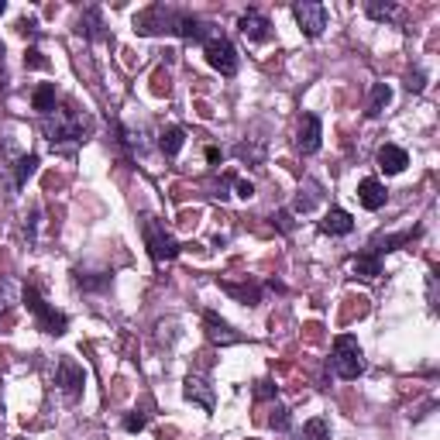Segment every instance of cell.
Instances as JSON below:
<instances>
[{"mask_svg":"<svg viewBox=\"0 0 440 440\" xmlns=\"http://www.w3.org/2000/svg\"><path fill=\"white\" fill-rule=\"evenodd\" d=\"M272 224H275L279 230H286V234H289V230H292V213H289V210H279L275 217H272Z\"/></svg>","mask_w":440,"mask_h":440,"instance_id":"cell-34","label":"cell"},{"mask_svg":"<svg viewBox=\"0 0 440 440\" xmlns=\"http://www.w3.org/2000/svg\"><path fill=\"white\" fill-rule=\"evenodd\" d=\"M389 103H392V86L389 83H375L372 96H368V117H379Z\"/></svg>","mask_w":440,"mask_h":440,"instance_id":"cell-21","label":"cell"},{"mask_svg":"<svg viewBox=\"0 0 440 440\" xmlns=\"http://www.w3.org/2000/svg\"><path fill=\"white\" fill-rule=\"evenodd\" d=\"M73 279H76V286L86 289V292H103V289L111 286V272H83V268H76Z\"/></svg>","mask_w":440,"mask_h":440,"instance_id":"cell-17","label":"cell"},{"mask_svg":"<svg viewBox=\"0 0 440 440\" xmlns=\"http://www.w3.org/2000/svg\"><path fill=\"white\" fill-rule=\"evenodd\" d=\"M56 385L62 389V396L69 402H76L83 396V385H86V375H83V368H79L73 358H62L56 368Z\"/></svg>","mask_w":440,"mask_h":440,"instance_id":"cell-8","label":"cell"},{"mask_svg":"<svg viewBox=\"0 0 440 440\" xmlns=\"http://www.w3.org/2000/svg\"><path fill=\"white\" fill-rule=\"evenodd\" d=\"M268 423H272V430H289V409L286 406H275L272 416H268Z\"/></svg>","mask_w":440,"mask_h":440,"instance_id":"cell-30","label":"cell"},{"mask_svg":"<svg viewBox=\"0 0 440 440\" xmlns=\"http://www.w3.org/2000/svg\"><path fill=\"white\" fill-rule=\"evenodd\" d=\"M330 368L337 372V379H358L364 372V354H362V344H358V337H351V334H341L337 341H334V354H330Z\"/></svg>","mask_w":440,"mask_h":440,"instance_id":"cell-2","label":"cell"},{"mask_svg":"<svg viewBox=\"0 0 440 440\" xmlns=\"http://www.w3.org/2000/svg\"><path fill=\"white\" fill-rule=\"evenodd\" d=\"M220 289L224 292H230V296H237L245 307H258L262 303V289L258 286H237V282H220Z\"/></svg>","mask_w":440,"mask_h":440,"instance_id":"cell-24","label":"cell"},{"mask_svg":"<svg viewBox=\"0 0 440 440\" xmlns=\"http://www.w3.org/2000/svg\"><path fill=\"white\" fill-rule=\"evenodd\" d=\"M406 165H409L406 148H399V145H382V148H379V169H382L385 175H399Z\"/></svg>","mask_w":440,"mask_h":440,"instance_id":"cell-13","label":"cell"},{"mask_svg":"<svg viewBox=\"0 0 440 440\" xmlns=\"http://www.w3.org/2000/svg\"><path fill=\"white\" fill-rule=\"evenodd\" d=\"M292 14H296V24H300V31L307 35V39H320L327 28V7L324 4H309V0H303V4H296L292 7Z\"/></svg>","mask_w":440,"mask_h":440,"instance_id":"cell-6","label":"cell"},{"mask_svg":"<svg viewBox=\"0 0 440 440\" xmlns=\"http://www.w3.org/2000/svg\"><path fill=\"white\" fill-rule=\"evenodd\" d=\"M234 190H237V196H241V200H251V196H255V183H248V179H237V183H234Z\"/></svg>","mask_w":440,"mask_h":440,"instance_id":"cell-36","label":"cell"},{"mask_svg":"<svg viewBox=\"0 0 440 440\" xmlns=\"http://www.w3.org/2000/svg\"><path fill=\"white\" fill-rule=\"evenodd\" d=\"M207 162L217 165V162H220V148H207Z\"/></svg>","mask_w":440,"mask_h":440,"instance_id":"cell-39","label":"cell"},{"mask_svg":"<svg viewBox=\"0 0 440 440\" xmlns=\"http://www.w3.org/2000/svg\"><path fill=\"white\" fill-rule=\"evenodd\" d=\"M56 114V121H48V141H52V148L56 145H62V141H73V145H79V141H86L83 134H86V117L79 114L73 103H66L62 111H52Z\"/></svg>","mask_w":440,"mask_h":440,"instance_id":"cell-3","label":"cell"},{"mask_svg":"<svg viewBox=\"0 0 440 440\" xmlns=\"http://www.w3.org/2000/svg\"><path fill=\"white\" fill-rule=\"evenodd\" d=\"M183 396L190 402H196V406H203L207 413H213V406H217V399H213V389L200 375H190L186 379V385H183Z\"/></svg>","mask_w":440,"mask_h":440,"instance_id":"cell-12","label":"cell"},{"mask_svg":"<svg viewBox=\"0 0 440 440\" xmlns=\"http://www.w3.org/2000/svg\"><path fill=\"white\" fill-rule=\"evenodd\" d=\"M364 14L375 21H389L396 14V4H375V0H372V4H364Z\"/></svg>","mask_w":440,"mask_h":440,"instance_id":"cell-28","label":"cell"},{"mask_svg":"<svg viewBox=\"0 0 440 440\" xmlns=\"http://www.w3.org/2000/svg\"><path fill=\"white\" fill-rule=\"evenodd\" d=\"M210 28L213 24H207V21H200L196 14H190V11H175L173 14V35H179V39L186 41H207L210 39Z\"/></svg>","mask_w":440,"mask_h":440,"instance_id":"cell-9","label":"cell"},{"mask_svg":"<svg viewBox=\"0 0 440 440\" xmlns=\"http://www.w3.org/2000/svg\"><path fill=\"white\" fill-rule=\"evenodd\" d=\"M234 152H237V158H251V162H262V152H258V148H251V145H237Z\"/></svg>","mask_w":440,"mask_h":440,"instance_id":"cell-38","label":"cell"},{"mask_svg":"<svg viewBox=\"0 0 440 440\" xmlns=\"http://www.w3.org/2000/svg\"><path fill=\"white\" fill-rule=\"evenodd\" d=\"M423 86H426V76H423V69L409 73V79H406V90H409V93H423Z\"/></svg>","mask_w":440,"mask_h":440,"instance_id":"cell-32","label":"cell"},{"mask_svg":"<svg viewBox=\"0 0 440 440\" xmlns=\"http://www.w3.org/2000/svg\"><path fill=\"white\" fill-rule=\"evenodd\" d=\"M18 31H21V35H31V39H35V35H39V21H35V18H21L18 21Z\"/></svg>","mask_w":440,"mask_h":440,"instance_id":"cell-35","label":"cell"},{"mask_svg":"<svg viewBox=\"0 0 440 440\" xmlns=\"http://www.w3.org/2000/svg\"><path fill=\"white\" fill-rule=\"evenodd\" d=\"M152 90H155L158 96H165V93H169V73H165V69H158V73H155Z\"/></svg>","mask_w":440,"mask_h":440,"instance_id":"cell-33","label":"cell"},{"mask_svg":"<svg viewBox=\"0 0 440 440\" xmlns=\"http://www.w3.org/2000/svg\"><path fill=\"white\" fill-rule=\"evenodd\" d=\"M4 11H7V4H4V0H0V14H4Z\"/></svg>","mask_w":440,"mask_h":440,"instance_id":"cell-41","label":"cell"},{"mask_svg":"<svg viewBox=\"0 0 440 440\" xmlns=\"http://www.w3.org/2000/svg\"><path fill=\"white\" fill-rule=\"evenodd\" d=\"M320 138H324V124L317 114H303L300 117V131H296V148L303 155L320 152Z\"/></svg>","mask_w":440,"mask_h":440,"instance_id":"cell-10","label":"cell"},{"mask_svg":"<svg viewBox=\"0 0 440 440\" xmlns=\"http://www.w3.org/2000/svg\"><path fill=\"white\" fill-rule=\"evenodd\" d=\"M203 324H207V334H210L213 344H234V341H237V334H234V330H230V327L224 324L213 309H207V313H203Z\"/></svg>","mask_w":440,"mask_h":440,"instance_id":"cell-16","label":"cell"},{"mask_svg":"<svg viewBox=\"0 0 440 440\" xmlns=\"http://www.w3.org/2000/svg\"><path fill=\"white\" fill-rule=\"evenodd\" d=\"M203 45H207V62H210L220 76H234V73H237V66H241L237 48H234L224 35H210Z\"/></svg>","mask_w":440,"mask_h":440,"instance_id":"cell-5","label":"cell"},{"mask_svg":"<svg viewBox=\"0 0 440 440\" xmlns=\"http://www.w3.org/2000/svg\"><path fill=\"white\" fill-rule=\"evenodd\" d=\"M420 230H409V234H385V237H379L375 245H372V255H389V251L402 248V245H413V237H416Z\"/></svg>","mask_w":440,"mask_h":440,"instance_id":"cell-23","label":"cell"},{"mask_svg":"<svg viewBox=\"0 0 440 440\" xmlns=\"http://www.w3.org/2000/svg\"><path fill=\"white\" fill-rule=\"evenodd\" d=\"M303 440H330V423L324 416H313L303 423Z\"/></svg>","mask_w":440,"mask_h":440,"instance_id":"cell-27","label":"cell"},{"mask_svg":"<svg viewBox=\"0 0 440 440\" xmlns=\"http://www.w3.org/2000/svg\"><path fill=\"white\" fill-rule=\"evenodd\" d=\"M351 268H354V275H362V279H379V275H382V262H379V255H372V251L358 255V258L351 262Z\"/></svg>","mask_w":440,"mask_h":440,"instance_id":"cell-20","label":"cell"},{"mask_svg":"<svg viewBox=\"0 0 440 440\" xmlns=\"http://www.w3.org/2000/svg\"><path fill=\"white\" fill-rule=\"evenodd\" d=\"M141 230H145V245H148V255H152L155 262H173L175 255H179V241H175L169 230L162 227L155 217H145V224H141Z\"/></svg>","mask_w":440,"mask_h":440,"instance_id":"cell-4","label":"cell"},{"mask_svg":"<svg viewBox=\"0 0 440 440\" xmlns=\"http://www.w3.org/2000/svg\"><path fill=\"white\" fill-rule=\"evenodd\" d=\"M103 21H100V7H86L83 11V18H79V35L83 39H90V41H100L103 39Z\"/></svg>","mask_w":440,"mask_h":440,"instance_id":"cell-18","label":"cell"},{"mask_svg":"<svg viewBox=\"0 0 440 440\" xmlns=\"http://www.w3.org/2000/svg\"><path fill=\"white\" fill-rule=\"evenodd\" d=\"M237 28H241V35H245L248 41H265L272 24H268L265 14H258V11H245L241 21H237Z\"/></svg>","mask_w":440,"mask_h":440,"instance_id":"cell-14","label":"cell"},{"mask_svg":"<svg viewBox=\"0 0 440 440\" xmlns=\"http://www.w3.org/2000/svg\"><path fill=\"white\" fill-rule=\"evenodd\" d=\"M173 7H165V4H152L148 11H141L138 18H134V31L138 35H162V31H169L173 28Z\"/></svg>","mask_w":440,"mask_h":440,"instance_id":"cell-7","label":"cell"},{"mask_svg":"<svg viewBox=\"0 0 440 440\" xmlns=\"http://www.w3.org/2000/svg\"><path fill=\"white\" fill-rule=\"evenodd\" d=\"M21 300H24V307H28V313L35 317V324H39V330H45V334H52V337H62L66 334V327H69V317L66 313H58V309H52L45 300H41V292L35 286H24V292H21Z\"/></svg>","mask_w":440,"mask_h":440,"instance_id":"cell-1","label":"cell"},{"mask_svg":"<svg viewBox=\"0 0 440 440\" xmlns=\"http://www.w3.org/2000/svg\"><path fill=\"white\" fill-rule=\"evenodd\" d=\"M0 83H7V76H4V41H0Z\"/></svg>","mask_w":440,"mask_h":440,"instance_id":"cell-40","label":"cell"},{"mask_svg":"<svg viewBox=\"0 0 440 440\" xmlns=\"http://www.w3.org/2000/svg\"><path fill=\"white\" fill-rule=\"evenodd\" d=\"M145 423H148V416H145V413H131V416L124 420V430H128V434H141V430H145Z\"/></svg>","mask_w":440,"mask_h":440,"instance_id":"cell-31","label":"cell"},{"mask_svg":"<svg viewBox=\"0 0 440 440\" xmlns=\"http://www.w3.org/2000/svg\"><path fill=\"white\" fill-rule=\"evenodd\" d=\"M358 200H362V207L364 210H382L385 207V200H389V193H385V186L379 183V179H362L358 183Z\"/></svg>","mask_w":440,"mask_h":440,"instance_id":"cell-11","label":"cell"},{"mask_svg":"<svg viewBox=\"0 0 440 440\" xmlns=\"http://www.w3.org/2000/svg\"><path fill=\"white\" fill-rule=\"evenodd\" d=\"M56 100H58V93H56V83H41L39 90L31 93V107L39 111V114H52L56 111Z\"/></svg>","mask_w":440,"mask_h":440,"instance_id":"cell-19","label":"cell"},{"mask_svg":"<svg viewBox=\"0 0 440 440\" xmlns=\"http://www.w3.org/2000/svg\"><path fill=\"white\" fill-rule=\"evenodd\" d=\"M317 203H320V183H317V179H307L300 196H296V213H309Z\"/></svg>","mask_w":440,"mask_h":440,"instance_id":"cell-22","label":"cell"},{"mask_svg":"<svg viewBox=\"0 0 440 440\" xmlns=\"http://www.w3.org/2000/svg\"><path fill=\"white\" fill-rule=\"evenodd\" d=\"M183 141H186L183 128H165V131L158 134V148H162L165 155H179L183 152Z\"/></svg>","mask_w":440,"mask_h":440,"instance_id":"cell-25","label":"cell"},{"mask_svg":"<svg viewBox=\"0 0 440 440\" xmlns=\"http://www.w3.org/2000/svg\"><path fill=\"white\" fill-rule=\"evenodd\" d=\"M320 230H324V234H334V237H344V234L354 230V217L347 210H337V207H334V210H327V217L320 220Z\"/></svg>","mask_w":440,"mask_h":440,"instance_id":"cell-15","label":"cell"},{"mask_svg":"<svg viewBox=\"0 0 440 440\" xmlns=\"http://www.w3.org/2000/svg\"><path fill=\"white\" fill-rule=\"evenodd\" d=\"M35 173H39V155H24V158H18V165H14V186L21 190Z\"/></svg>","mask_w":440,"mask_h":440,"instance_id":"cell-26","label":"cell"},{"mask_svg":"<svg viewBox=\"0 0 440 440\" xmlns=\"http://www.w3.org/2000/svg\"><path fill=\"white\" fill-rule=\"evenodd\" d=\"M255 396H258V399H272V396H275V385L268 382V379H262V382L255 385Z\"/></svg>","mask_w":440,"mask_h":440,"instance_id":"cell-37","label":"cell"},{"mask_svg":"<svg viewBox=\"0 0 440 440\" xmlns=\"http://www.w3.org/2000/svg\"><path fill=\"white\" fill-rule=\"evenodd\" d=\"M45 66H48V58L41 56L39 45H31V48L24 52V69H45Z\"/></svg>","mask_w":440,"mask_h":440,"instance_id":"cell-29","label":"cell"}]
</instances>
